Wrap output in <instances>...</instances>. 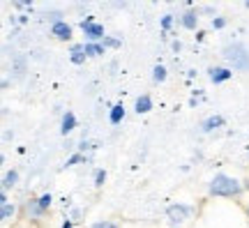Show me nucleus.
<instances>
[{"label":"nucleus","instance_id":"f257e3e1","mask_svg":"<svg viewBox=\"0 0 249 228\" xmlns=\"http://www.w3.org/2000/svg\"><path fill=\"white\" fill-rule=\"evenodd\" d=\"M208 193L214 196V198H238L242 193V182L233 175L217 173V175L208 182Z\"/></svg>","mask_w":249,"mask_h":228},{"label":"nucleus","instance_id":"f03ea898","mask_svg":"<svg viewBox=\"0 0 249 228\" xmlns=\"http://www.w3.org/2000/svg\"><path fill=\"white\" fill-rule=\"evenodd\" d=\"M222 55L235 71H249V49L242 42H231L224 46Z\"/></svg>","mask_w":249,"mask_h":228},{"label":"nucleus","instance_id":"7ed1b4c3","mask_svg":"<svg viewBox=\"0 0 249 228\" xmlns=\"http://www.w3.org/2000/svg\"><path fill=\"white\" fill-rule=\"evenodd\" d=\"M192 214H194V208L185 205V203H173L166 208V221H169L171 228H180L182 224H187L192 219Z\"/></svg>","mask_w":249,"mask_h":228},{"label":"nucleus","instance_id":"20e7f679","mask_svg":"<svg viewBox=\"0 0 249 228\" xmlns=\"http://www.w3.org/2000/svg\"><path fill=\"white\" fill-rule=\"evenodd\" d=\"M81 30L88 42H104L107 39V33H104V26L95 23V17H88L86 21H81Z\"/></svg>","mask_w":249,"mask_h":228},{"label":"nucleus","instance_id":"39448f33","mask_svg":"<svg viewBox=\"0 0 249 228\" xmlns=\"http://www.w3.org/2000/svg\"><path fill=\"white\" fill-rule=\"evenodd\" d=\"M208 76H210V81H213L214 86H219V83L231 79L233 70L231 67H210V70H208Z\"/></svg>","mask_w":249,"mask_h":228},{"label":"nucleus","instance_id":"423d86ee","mask_svg":"<svg viewBox=\"0 0 249 228\" xmlns=\"http://www.w3.org/2000/svg\"><path fill=\"white\" fill-rule=\"evenodd\" d=\"M51 35H53L55 39H60V42H67L71 37V26L67 21H58V23L51 26Z\"/></svg>","mask_w":249,"mask_h":228},{"label":"nucleus","instance_id":"0eeeda50","mask_svg":"<svg viewBox=\"0 0 249 228\" xmlns=\"http://www.w3.org/2000/svg\"><path fill=\"white\" fill-rule=\"evenodd\" d=\"M44 208L39 205V201L37 198H33V201H28L26 203V214H28V219H33V221H39L42 217H44Z\"/></svg>","mask_w":249,"mask_h":228},{"label":"nucleus","instance_id":"6e6552de","mask_svg":"<svg viewBox=\"0 0 249 228\" xmlns=\"http://www.w3.org/2000/svg\"><path fill=\"white\" fill-rule=\"evenodd\" d=\"M224 124H226V120H224L222 115H210L208 120H203V123H201V132L210 134V132H214V129L224 127Z\"/></svg>","mask_w":249,"mask_h":228},{"label":"nucleus","instance_id":"1a4fd4ad","mask_svg":"<svg viewBox=\"0 0 249 228\" xmlns=\"http://www.w3.org/2000/svg\"><path fill=\"white\" fill-rule=\"evenodd\" d=\"M76 129V115L71 113V111H67V113L62 115V123H60V134L62 136H67V134H71Z\"/></svg>","mask_w":249,"mask_h":228},{"label":"nucleus","instance_id":"9d476101","mask_svg":"<svg viewBox=\"0 0 249 228\" xmlns=\"http://www.w3.org/2000/svg\"><path fill=\"white\" fill-rule=\"evenodd\" d=\"M180 23H182V28H187V30H196V26H198V12L187 9L185 14L180 17Z\"/></svg>","mask_w":249,"mask_h":228},{"label":"nucleus","instance_id":"9b49d317","mask_svg":"<svg viewBox=\"0 0 249 228\" xmlns=\"http://www.w3.org/2000/svg\"><path fill=\"white\" fill-rule=\"evenodd\" d=\"M70 58L74 65H83V62L88 60V53H86V44H76L70 49Z\"/></svg>","mask_w":249,"mask_h":228},{"label":"nucleus","instance_id":"f8f14e48","mask_svg":"<svg viewBox=\"0 0 249 228\" xmlns=\"http://www.w3.org/2000/svg\"><path fill=\"white\" fill-rule=\"evenodd\" d=\"M150 108H152L150 95H141L139 99H136V113H139V115H141V113H150Z\"/></svg>","mask_w":249,"mask_h":228},{"label":"nucleus","instance_id":"ddd939ff","mask_svg":"<svg viewBox=\"0 0 249 228\" xmlns=\"http://www.w3.org/2000/svg\"><path fill=\"white\" fill-rule=\"evenodd\" d=\"M107 46L102 44V42H86V53H88V58H97L104 53Z\"/></svg>","mask_w":249,"mask_h":228},{"label":"nucleus","instance_id":"4468645a","mask_svg":"<svg viewBox=\"0 0 249 228\" xmlns=\"http://www.w3.org/2000/svg\"><path fill=\"white\" fill-rule=\"evenodd\" d=\"M17 182H18V173H17V171H7V173H5V177H2V192L12 189Z\"/></svg>","mask_w":249,"mask_h":228},{"label":"nucleus","instance_id":"2eb2a0df","mask_svg":"<svg viewBox=\"0 0 249 228\" xmlns=\"http://www.w3.org/2000/svg\"><path fill=\"white\" fill-rule=\"evenodd\" d=\"M123 118H124V106L116 104L113 108H111V113H108V120H111V124H118Z\"/></svg>","mask_w":249,"mask_h":228},{"label":"nucleus","instance_id":"dca6fc26","mask_svg":"<svg viewBox=\"0 0 249 228\" xmlns=\"http://www.w3.org/2000/svg\"><path fill=\"white\" fill-rule=\"evenodd\" d=\"M152 81H155V83H164V81H166V67H164V65H157V67L152 70Z\"/></svg>","mask_w":249,"mask_h":228},{"label":"nucleus","instance_id":"f3484780","mask_svg":"<svg viewBox=\"0 0 249 228\" xmlns=\"http://www.w3.org/2000/svg\"><path fill=\"white\" fill-rule=\"evenodd\" d=\"M37 201H39V205H42L44 210H49V208H51V203H53V196H51V193H42Z\"/></svg>","mask_w":249,"mask_h":228},{"label":"nucleus","instance_id":"a211bd4d","mask_svg":"<svg viewBox=\"0 0 249 228\" xmlns=\"http://www.w3.org/2000/svg\"><path fill=\"white\" fill-rule=\"evenodd\" d=\"M104 182H107V171H102V168H99L97 173H95V187L99 189V187H102Z\"/></svg>","mask_w":249,"mask_h":228},{"label":"nucleus","instance_id":"6ab92c4d","mask_svg":"<svg viewBox=\"0 0 249 228\" xmlns=\"http://www.w3.org/2000/svg\"><path fill=\"white\" fill-rule=\"evenodd\" d=\"M81 161H86V157H83L81 152H76V155H71V157L67 159V166H76V164H81Z\"/></svg>","mask_w":249,"mask_h":228},{"label":"nucleus","instance_id":"aec40b11","mask_svg":"<svg viewBox=\"0 0 249 228\" xmlns=\"http://www.w3.org/2000/svg\"><path fill=\"white\" fill-rule=\"evenodd\" d=\"M90 228H118V226L113 224V221H95Z\"/></svg>","mask_w":249,"mask_h":228},{"label":"nucleus","instance_id":"412c9836","mask_svg":"<svg viewBox=\"0 0 249 228\" xmlns=\"http://www.w3.org/2000/svg\"><path fill=\"white\" fill-rule=\"evenodd\" d=\"M104 46H111V49H120V39H113V37H107L104 42H102Z\"/></svg>","mask_w":249,"mask_h":228},{"label":"nucleus","instance_id":"4be33fe9","mask_svg":"<svg viewBox=\"0 0 249 228\" xmlns=\"http://www.w3.org/2000/svg\"><path fill=\"white\" fill-rule=\"evenodd\" d=\"M171 23H173V17H171V14H166V17L161 18V30H169Z\"/></svg>","mask_w":249,"mask_h":228},{"label":"nucleus","instance_id":"5701e85b","mask_svg":"<svg viewBox=\"0 0 249 228\" xmlns=\"http://www.w3.org/2000/svg\"><path fill=\"white\" fill-rule=\"evenodd\" d=\"M224 26H226V18H222V17L213 18V28H217V30H219V28H224Z\"/></svg>","mask_w":249,"mask_h":228},{"label":"nucleus","instance_id":"b1692460","mask_svg":"<svg viewBox=\"0 0 249 228\" xmlns=\"http://www.w3.org/2000/svg\"><path fill=\"white\" fill-rule=\"evenodd\" d=\"M62 228H74V224H71V219H65V221H62Z\"/></svg>","mask_w":249,"mask_h":228},{"label":"nucleus","instance_id":"393cba45","mask_svg":"<svg viewBox=\"0 0 249 228\" xmlns=\"http://www.w3.org/2000/svg\"><path fill=\"white\" fill-rule=\"evenodd\" d=\"M245 7H247V9H249V2H247V5H245Z\"/></svg>","mask_w":249,"mask_h":228},{"label":"nucleus","instance_id":"a878e982","mask_svg":"<svg viewBox=\"0 0 249 228\" xmlns=\"http://www.w3.org/2000/svg\"><path fill=\"white\" fill-rule=\"evenodd\" d=\"M247 217H249V208H247Z\"/></svg>","mask_w":249,"mask_h":228}]
</instances>
